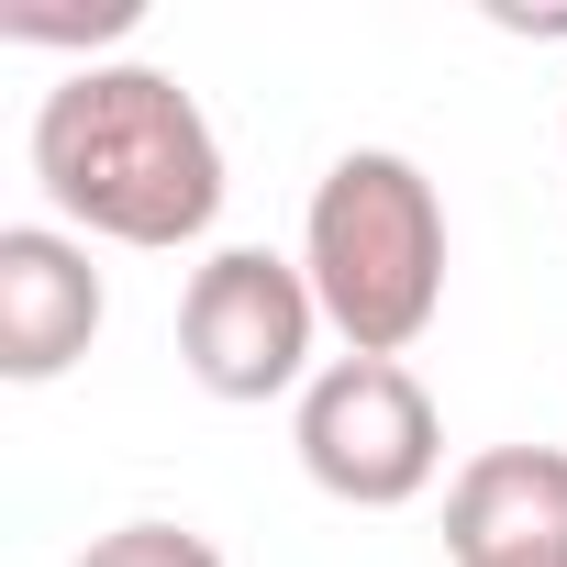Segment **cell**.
<instances>
[{
    "label": "cell",
    "instance_id": "6da1fadb",
    "mask_svg": "<svg viewBox=\"0 0 567 567\" xmlns=\"http://www.w3.org/2000/svg\"><path fill=\"white\" fill-rule=\"evenodd\" d=\"M34 189L68 234L178 256L223 223V134L167 68L90 56L34 101Z\"/></svg>",
    "mask_w": 567,
    "mask_h": 567
},
{
    "label": "cell",
    "instance_id": "7a4b0ae2",
    "mask_svg": "<svg viewBox=\"0 0 567 567\" xmlns=\"http://www.w3.org/2000/svg\"><path fill=\"white\" fill-rule=\"evenodd\" d=\"M312 301L346 357H412L445 312V200L401 145H346L301 212Z\"/></svg>",
    "mask_w": 567,
    "mask_h": 567
},
{
    "label": "cell",
    "instance_id": "3957f363",
    "mask_svg": "<svg viewBox=\"0 0 567 567\" xmlns=\"http://www.w3.org/2000/svg\"><path fill=\"white\" fill-rule=\"evenodd\" d=\"M323 301H312V267L301 256H267V245H212L178 290V368L212 401H301L323 368Z\"/></svg>",
    "mask_w": 567,
    "mask_h": 567
},
{
    "label": "cell",
    "instance_id": "277c9868",
    "mask_svg": "<svg viewBox=\"0 0 567 567\" xmlns=\"http://www.w3.org/2000/svg\"><path fill=\"white\" fill-rule=\"evenodd\" d=\"M290 445H301V467H312L323 501H346V512H401V501H423L434 467H445V412H434V390L412 379V357H334V368L301 390Z\"/></svg>",
    "mask_w": 567,
    "mask_h": 567
},
{
    "label": "cell",
    "instance_id": "5b68a950",
    "mask_svg": "<svg viewBox=\"0 0 567 567\" xmlns=\"http://www.w3.org/2000/svg\"><path fill=\"white\" fill-rule=\"evenodd\" d=\"M101 267H90V234L68 223H0V379L12 390H45L90 357L101 334Z\"/></svg>",
    "mask_w": 567,
    "mask_h": 567
},
{
    "label": "cell",
    "instance_id": "8992f818",
    "mask_svg": "<svg viewBox=\"0 0 567 567\" xmlns=\"http://www.w3.org/2000/svg\"><path fill=\"white\" fill-rule=\"evenodd\" d=\"M456 567H567V445H489L445 478Z\"/></svg>",
    "mask_w": 567,
    "mask_h": 567
},
{
    "label": "cell",
    "instance_id": "52a82bcc",
    "mask_svg": "<svg viewBox=\"0 0 567 567\" xmlns=\"http://www.w3.org/2000/svg\"><path fill=\"white\" fill-rule=\"evenodd\" d=\"M79 567H223V545L189 534V523H112V534L79 545Z\"/></svg>",
    "mask_w": 567,
    "mask_h": 567
},
{
    "label": "cell",
    "instance_id": "ba28073f",
    "mask_svg": "<svg viewBox=\"0 0 567 567\" xmlns=\"http://www.w3.org/2000/svg\"><path fill=\"white\" fill-rule=\"evenodd\" d=\"M134 34V0H101V12H0V45H112Z\"/></svg>",
    "mask_w": 567,
    "mask_h": 567
}]
</instances>
